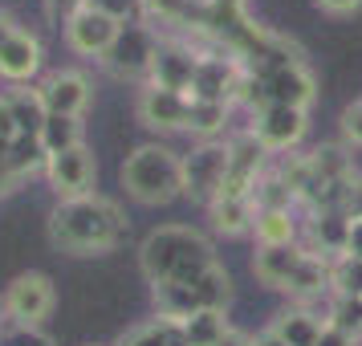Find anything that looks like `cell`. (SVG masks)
I'll use <instances>...</instances> for the list:
<instances>
[{
  "label": "cell",
  "mask_w": 362,
  "mask_h": 346,
  "mask_svg": "<svg viewBox=\"0 0 362 346\" xmlns=\"http://www.w3.org/2000/svg\"><path fill=\"white\" fill-rule=\"evenodd\" d=\"M127 212L118 208L115 200L98 196H78V200H62L49 216V241L62 253L74 257H94V253H110L127 241Z\"/></svg>",
  "instance_id": "obj_1"
},
{
  "label": "cell",
  "mask_w": 362,
  "mask_h": 346,
  "mask_svg": "<svg viewBox=\"0 0 362 346\" xmlns=\"http://www.w3.org/2000/svg\"><path fill=\"white\" fill-rule=\"evenodd\" d=\"M257 245H297V220L293 212H257Z\"/></svg>",
  "instance_id": "obj_27"
},
{
  "label": "cell",
  "mask_w": 362,
  "mask_h": 346,
  "mask_svg": "<svg viewBox=\"0 0 362 346\" xmlns=\"http://www.w3.org/2000/svg\"><path fill=\"white\" fill-rule=\"evenodd\" d=\"M350 216H362V180L354 183V196H350Z\"/></svg>",
  "instance_id": "obj_39"
},
{
  "label": "cell",
  "mask_w": 362,
  "mask_h": 346,
  "mask_svg": "<svg viewBox=\"0 0 362 346\" xmlns=\"http://www.w3.org/2000/svg\"><path fill=\"white\" fill-rule=\"evenodd\" d=\"M17 33V25H13V17H4V13H0V50H4V45H8V37Z\"/></svg>",
  "instance_id": "obj_37"
},
{
  "label": "cell",
  "mask_w": 362,
  "mask_h": 346,
  "mask_svg": "<svg viewBox=\"0 0 362 346\" xmlns=\"http://www.w3.org/2000/svg\"><path fill=\"white\" fill-rule=\"evenodd\" d=\"M310 257L305 245H257V257H252V273L269 285V289H285L293 273L301 269V261Z\"/></svg>",
  "instance_id": "obj_15"
},
{
  "label": "cell",
  "mask_w": 362,
  "mask_h": 346,
  "mask_svg": "<svg viewBox=\"0 0 362 346\" xmlns=\"http://www.w3.org/2000/svg\"><path fill=\"white\" fill-rule=\"evenodd\" d=\"M37 139H41L45 155H57V151H69V147H82V118L49 115Z\"/></svg>",
  "instance_id": "obj_25"
},
{
  "label": "cell",
  "mask_w": 362,
  "mask_h": 346,
  "mask_svg": "<svg viewBox=\"0 0 362 346\" xmlns=\"http://www.w3.org/2000/svg\"><path fill=\"white\" fill-rule=\"evenodd\" d=\"M118 346H187L180 334V322H167V318H155L147 326H139L131 338H122Z\"/></svg>",
  "instance_id": "obj_29"
},
{
  "label": "cell",
  "mask_w": 362,
  "mask_h": 346,
  "mask_svg": "<svg viewBox=\"0 0 362 346\" xmlns=\"http://www.w3.org/2000/svg\"><path fill=\"white\" fill-rule=\"evenodd\" d=\"M326 326L342 330L346 338L362 342V297H338L334 294V301H329V310H326Z\"/></svg>",
  "instance_id": "obj_28"
},
{
  "label": "cell",
  "mask_w": 362,
  "mask_h": 346,
  "mask_svg": "<svg viewBox=\"0 0 362 346\" xmlns=\"http://www.w3.org/2000/svg\"><path fill=\"white\" fill-rule=\"evenodd\" d=\"M252 204H257V212H293L297 192L289 188V180H285L281 171L264 167V175L257 180V188H252Z\"/></svg>",
  "instance_id": "obj_23"
},
{
  "label": "cell",
  "mask_w": 362,
  "mask_h": 346,
  "mask_svg": "<svg viewBox=\"0 0 362 346\" xmlns=\"http://www.w3.org/2000/svg\"><path fill=\"white\" fill-rule=\"evenodd\" d=\"M122 25L127 21L118 13L102 8V4H90V0H78L66 17V45L82 57H106L115 37L122 33Z\"/></svg>",
  "instance_id": "obj_4"
},
{
  "label": "cell",
  "mask_w": 362,
  "mask_h": 346,
  "mask_svg": "<svg viewBox=\"0 0 362 346\" xmlns=\"http://www.w3.org/2000/svg\"><path fill=\"white\" fill-rule=\"evenodd\" d=\"M139 265L151 285H171V281H196L216 265V248L204 232L187 229V224H167V229L151 232L143 248H139Z\"/></svg>",
  "instance_id": "obj_2"
},
{
  "label": "cell",
  "mask_w": 362,
  "mask_h": 346,
  "mask_svg": "<svg viewBox=\"0 0 362 346\" xmlns=\"http://www.w3.org/2000/svg\"><path fill=\"white\" fill-rule=\"evenodd\" d=\"M305 127H310V115L305 110H293V106H264L252 115V134L269 155H285L293 151L301 139H305Z\"/></svg>",
  "instance_id": "obj_10"
},
{
  "label": "cell",
  "mask_w": 362,
  "mask_h": 346,
  "mask_svg": "<svg viewBox=\"0 0 362 346\" xmlns=\"http://www.w3.org/2000/svg\"><path fill=\"white\" fill-rule=\"evenodd\" d=\"M0 301H4V318H13L21 330H37L53 313L57 294H53V281L45 273H21V277H13V285L4 289Z\"/></svg>",
  "instance_id": "obj_6"
},
{
  "label": "cell",
  "mask_w": 362,
  "mask_h": 346,
  "mask_svg": "<svg viewBox=\"0 0 362 346\" xmlns=\"http://www.w3.org/2000/svg\"><path fill=\"white\" fill-rule=\"evenodd\" d=\"M342 139L350 147H362V98L342 110Z\"/></svg>",
  "instance_id": "obj_31"
},
{
  "label": "cell",
  "mask_w": 362,
  "mask_h": 346,
  "mask_svg": "<svg viewBox=\"0 0 362 346\" xmlns=\"http://www.w3.org/2000/svg\"><path fill=\"white\" fill-rule=\"evenodd\" d=\"M139 4H143V17L159 21V25H199V29H208V17H212L208 0H139Z\"/></svg>",
  "instance_id": "obj_18"
},
{
  "label": "cell",
  "mask_w": 362,
  "mask_h": 346,
  "mask_svg": "<svg viewBox=\"0 0 362 346\" xmlns=\"http://www.w3.org/2000/svg\"><path fill=\"white\" fill-rule=\"evenodd\" d=\"M45 147H41V139L37 134H21L17 143L8 147V159H4V167H0V175L8 183L25 180V175H33V171H45Z\"/></svg>",
  "instance_id": "obj_21"
},
{
  "label": "cell",
  "mask_w": 362,
  "mask_h": 346,
  "mask_svg": "<svg viewBox=\"0 0 362 346\" xmlns=\"http://www.w3.org/2000/svg\"><path fill=\"white\" fill-rule=\"evenodd\" d=\"M228 110L232 106H224V102H196L192 98V106H187V127L183 131L199 134V143L204 139H216V134L224 131V122H228Z\"/></svg>",
  "instance_id": "obj_26"
},
{
  "label": "cell",
  "mask_w": 362,
  "mask_h": 346,
  "mask_svg": "<svg viewBox=\"0 0 362 346\" xmlns=\"http://www.w3.org/2000/svg\"><path fill=\"white\" fill-rule=\"evenodd\" d=\"M13 346H49V342H45V338H41L37 330H21V334H17V342H13Z\"/></svg>",
  "instance_id": "obj_35"
},
{
  "label": "cell",
  "mask_w": 362,
  "mask_h": 346,
  "mask_svg": "<svg viewBox=\"0 0 362 346\" xmlns=\"http://www.w3.org/2000/svg\"><path fill=\"white\" fill-rule=\"evenodd\" d=\"M4 106H8V115L17 118L21 134H41L45 118H49L45 102H41V90H25V86H17V90L4 94Z\"/></svg>",
  "instance_id": "obj_22"
},
{
  "label": "cell",
  "mask_w": 362,
  "mask_h": 346,
  "mask_svg": "<svg viewBox=\"0 0 362 346\" xmlns=\"http://www.w3.org/2000/svg\"><path fill=\"white\" fill-rule=\"evenodd\" d=\"M196 66H199V50H192V45H159V57H155V69H151V86L175 90V94L192 98Z\"/></svg>",
  "instance_id": "obj_14"
},
{
  "label": "cell",
  "mask_w": 362,
  "mask_h": 346,
  "mask_svg": "<svg viewBox=\"0 0 362 346\" xmlns=\"http://www.w3.org/2000/svg\"><path fill=\"white\" fill-rule=\"evenodd\" d=\"M187 106H192L187 94L159 90V86L147 82L134 110H139V118H143V127H151V131H183V127H187Z\"/></svg>",
  "instance_id": "obj_13"
},
{
  "label": "cell",
  "mask_w": 362,
  "mask_h": 346,
  "mask_svg": "<svg viewBox=\"0 0 362 346\" xmlns=\"http://www.w3.org/2000/svg\"><path fill=\"white\" fill-rule=\"evenodd\" d=\"M342 257L362 261V216H350V232H346V253Z\"/></svg>",
  "instance_id": "obj_32"
},
{
  "label": "cell",
  "mask_w": 362,
  "mask_h": 346,
  "mask_svg": "<svg viewBox=\"0 0 362 346\" xmlns=\"http://www.w3.org/2000/svg\"><path fill=\"white\" fill-rule=\"evenodd\" d=\"M0 322H4V301H0Z\"/></svg>",
  "instance_id": "obj_40"
},
{
  "label": "cell",
  "mask_w": 362,
  "mask_h": 346,
  "mask_svg": "<svg viewBox=\"0 0 362 346\" xmlns=\"http://www.w3.org/2000/svg\"><path fill=\"white\" fill-rule=\"evenodd\" d=\"M252 346H285V342H281L273 330H264V334H257V338H252Z\"/></svg>",
  "instance_id": "obj_38"
},
{
  "label": "cell",
  "mask_w": 362,
  "mask_h": 346,
  "mask_svg": "<svg viewBox=\"0 0 362 346\" xmlns=\"http://www.w3.org/2000/svg\"><path fill=\"white\" fill-rule=\"evenodd\" d=\"M329 289L338 297H362V261L334 257L329 261Z\"/></svg>",
  "instance_id": "obj_30"
},
{
  "label": "cell",
  "mask_w": 362,
  "mask_h": 346,
  "mask_svg": "<svg viewBox=\"0 0 362 346\" xmlns=\"http://www.w3.org/2000/svg\"><path fill=\"white\" fill-rule=\"evenodd\" d=\"M264 159H269V151L257 143V134H252V131L228 139V175H224L220 196H252L257 180L264 175ZM220 196H216V200H220ZM216 200H212V204H216Z\"/></svg>",
  "instance_id": "obj_11"
},
{
  "label": "cell",
  "mask_w": 362,
  "mask_h": 346,
  "mask_svg": "<svg viewBox=\"0 0 362 346\" xmlns=\"http://www.w3.org/2000/svg\"><path fill=\"white\" fill-rule=\"evenodd\" d=\"M269 330H273L285 346H317L322 330H326V318H317L310 306H297V310L277 313V322Z\"/></svg>",
  "instance_id": "obj_19"
},
{
  "label": "cell",
  "mask_w": 362,
  "mask_h": 346,
  "mask_svg": "<svg viewBox=\"0 0 362 346\" xmlns=\"http://www.w3.org/2000/svg\"><path fill=\"white\" fill-rule=\"evenodd\" d=\"M159 57V37L151 25H122V33L115 37L110 53L102 57V66L118 74V78H151Z\"/></svg>",
  "instance_id": "obj_7"
},
{
  "label": "cell",
  "mask_w": 362,
  "mask_h": 346,
  "mask_svg": "<svg viewBox=\"0 0 362 346\" xmlns=\"http://www.w3.org/2000/svg\"><path fill=\"white\" fill-rule=\"evenodd\" d=\"M317 346H358V342H354V338H346L342 330L326 326V330H322V338H317Z\"/></svg>",
  "instance_id": "obj_34"
},
{
  "label": "cell",
  "mask_w": 362,
  "mask_h": 346,
  "mask_svg": "<svg viewBox=\"0 0 362 346\" xmlns=\"http://www.w3.org/2000/svg\"><path fill=\"white\" fill-rule=\"evenodd\" d=\"M346 232H350V212L346 208H329V212H313L310 216V253L313 257H342L346 253Z\"/></svg>",
  "instance_id": "obj_16"
},
{
  "label": "cell",
  "mask_w": 362,
  "mask_h": 346,
  "mask_svg": "<svg viewBox=\"0 0 362 346\" xmlns=\"http://www.w3.org/2000/svg\"><path fill=\"white\" fill-rule=\"evenodd\" d=\"M322 13H334V17H346V13H358L362 0H313Z\"/></svg>",
  "instance_id": "obj_33"
},
{
  "label": "cell",
  "mask_w": 362,
  "mask_h": 346,
  "mask_svg": "<svg viewBox=\"0 0 362 346\" xmlns=\"http://www.w3.org/2000/svg\"><path fill=\"white\" fill-rule=\"evenodd\" d=\"M37 69H41V41L33 33L17 29V33L8 37V45L0 50V78L21 86V82H29Z\"/></svg>",
  "instance_id": "obj_17"
},
{
  "label": "cell",
  "mask_w": 362,
  "mask_h": 346,
  "mask_svg": "<svg viewBox=\"0 0 362 346\" xmlns=\"http://www.w3.org/2000/svg\"><path fill=\"white\" fill-rule=\"evenodd\" d=\"M122 188L139 204H171L183 196V159L159 143L134 147L122 163Z\"/></svg>",
  "instance_id": "obj_3"
},
{
  "label": "cell",
  "mask_w": 362,
  "mask_h": 346,
  "mask_svg": "<svg viewBox=\"0 0 362 346\" xmlns=\"http://www.w3.org/2000/svg\"><path fill=\"white\" fill-rule=\"evenodd\" d=\"M220 346H252V338H248V334H240V330H228V334L220 338Z\"/></svg>",
  "instance_id": "obj_36"
},
{
  "label": "cell",
  "mask_w": 362,
  "mask_h": 346,
  "mask_svg": "<svg viewBox=\"0 0 362 346\" xmlns=\"http://www.w3.org/2000/svg\"><path fill=\"white\" fill-rule=\"evenodd\" d=\"M228 313L224 310H199L187 322H180V334L187 346H220V338L228 334Z\"/></svg>",
  "instance_id": "obj_24"
},
{
  "label": "cell",
  "mask_w": 362,
  "mask_h": 346,
  "mask_svg": "<svg viewBox=\"0 0 362 346\" xmlns=\"http://www.w3.org/2000/svg\"><path fill=\"white\" fill-rule=\"evenodd\" d=\"M224 175H228V143L204 139L192 155H183V196L212 204L224 188Z\"/></svg>",
  "instance_id": "obj_5"
},
{
  "label": "cell",
  "mask_w": 362,
  "mask_h": 346,
  "mask_svg": "<svg viewBox=\"0 0 362 346\" xmlns=\"http://www.w3.org/2000/svg\"><path fill=\"white\" fill-rule=\"evenodd\" d=\"M37 90H41V102H45L49 115H66V118H82L90 98H94L90 94V78L82 69H57Z\"/></svg>",
  "instance_id": "obj_12"
},
{
  "label": "cell",
  "mask_w": 362,
  "mask_h": 346,
  "mask_svg": "<svg viewBox=\"0 0 362 346\" xmlns=\"http://www.w3.org/2000/svg\"><path fill=\"white\" fill-rule=\"evenodd\" d=\"M261 82V110L264 106H293V110H310L313 98H317V86H313L310 66L293 57L285 66L269 69V74H257Z\"/></svg>",
  "instance_id": "obj_8"
},
{
  "label": "cell",
  "mask_w": 362,
  "mask_h": 346,
  "mask_svg": "<svg viewBox=\"0 0 362 346\" xmlns=\"http://www.w3.org/2000/svg\"><path fill=\"white\" fill-rule=\"evenodd\" d=\"M208 216H212L216 232L240 236V232H252V224H257V204H252V196H220L216 204H208Z\"/></svg>",
  "instance_id": "obj_20"
},
{
  "label": "cell",
  "mask_w": 362,
  "mask_h": 346,
  "mask_svg": "<svg viewBox=\"0 0 362 346\" xmlns=\"http://www.w3.org/2000/svg\"><path fill=\"white\" fill-rule=\"evenodd\" d=\"M94 175H98V167H94V155L90 147H69V151H57L45 159V180L49 188L57 192L62 200H78V196H90L94 192Z\"/></svg>",
  "instance_id": "obj_9"
}]
</instances>
